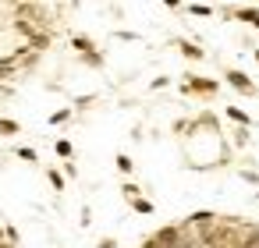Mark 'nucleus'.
I'll return each instance as SVG.
<instances>
[{"label":"nucleus","mask_w":259,"mask_h":248,"mask_svg":"<svg viewBox=\"0 0 259 248\" xmlns=\"http://www.w3.org/2000/svg\"><path fill=\"white\" fill-rule=\"evenodd\" d=\"M255 61H259V50H255Z\"/></svg>","instance_id":"16"},{"label":"nucleus","mask_w":259,"mask_h":248,"mask_svg":"<svg viewBox=\"0 0 259 248\" xmlns=\"http://www.w3.org/2000/svg\"><path fill=\"white\" fill-rule=\"evenodd\" d=\"M227 114H231V117H234V121H238V124H248V117H245V114H241V110H238V107H231V110H227Z\"/></svg>","instance_id":"8"},{"label":"nucleus","mask_w":259,"mask_h":248,"mask_svg":"<svg viewBox=\"0 0 259 248\" xmlns=\"http://www.w3.org/2000/svg\"><path fill=\"white\" fill-rule=\"evenodd\" d=\"M100 248H117V244H114L110 237H103V241H100Z\"/></svg>","instance_id":"13"},{"label":"nucleus","mask_w":259,"mask_h":248,"mask_svg":"<svg viewBox=\"0 0 259 248\" xmlns=\"http://www.w3.org/2000/svg\"><path fill=\"white\" fill-rule=\"evenodd\" d=\"M227 82H231L238 92H245V96H255V85L248 82V75H241V71H227Z\"/></svg>","instance_id":"2"},{"label":"nucleus","mask_w":259,"mask_h":248,"mask_svg":"<svg viewBox=\"0 0 259 248\" xmlns=\"http://www.w3.org/2000/svg\"><path fill=\"white\" fill-rule=\"evenodd\" d=\"M146 248H163V244H160V241L153 237V241H146Z\"/></svg>","instance_id":"14"},{"label":"nucleus","mask_w":259,"mask_h":248,"mask_svg":"<svg viewBox=\"0 0 259 248\" xmlns=\"http://www.w3.org/2000/svg\"><path fill=\"white\" fill-rule=\"evenodd\" d=\"M255 29H259V22H255Z\"/></svg>","instance_id":"17"},{"label":"nucleus","mask_w":259,"mask_h":248,"mask_svg":"<svg viewBox=\"0 0 259 248\" xmlns=\"http://www.w3.org/2000/svg\"><path fill=\"white\" fill-rule=\"evenodd\" d=\"M178 46H181V54H185V57H192V61H202V50H199L195 43H188V39H181Z\"/></svg>","instance_id":"5"},{"label":"nucleus","mask_w":259,"mask_h":248,"mask_svg":"<svg viewBox=\"0 0 259 248\" xmlns=\"http://www.w3.org/2000/svg\"><path fill=\"white\" fill-rule=\"evenodd\" d=\"M0 135H18V124H15V121H4V117H0Z\"/></svg>","instance_id":"6"},{"label":"nucleus","mask_w":259,"mask_h":248,"mask_svg":"<svg viewBox=\"0 0 259 248\" xmlns=\"http://www.w3.org/2000/svg\"><path fill=\"white\" fill-rule=\"evenodd\" d=\"M75 4H78V0H75Z\"/></svg>","instance_id":"18"},{"label":"nucleus","mask_w":259,"mask_h":248,"mask_svg":"<svg viewBox=\"0 0 259 248\" xmlns=\"http://www.w3.org/2000/svg\"><path fill=\"white\" fill-rule=\"evenodd\" d=\"M188 11H192V15H199V18H209V15H213V11H209V8H202V4H192Z\"/></svg>","instance_id":"7"},{"label":"nucleus","mask_w":259,"mask_h":248,"mask_svg":"<svg viewBox=\"0 0 259 248\" xmlns=\"http://www.w3.org/2000/svg\"><path fill=\"white\" fill-rule=\"evenodd\" d=\"M163 4H167V8H181V0H163Z\"/></svg>","instance_id":"15"},{"label":"nucleus","mask_w":259,"mask_h":248,"mask_svg":"<svg viewBox=\"0 0 259 248\" xmlns=\"http://www.w3.org/2000/svg\"><path fill=\"white\" fill-rule=\"evenodd\" d=\"M132 202H135V209H139V213H153V206H149L146 199H132Z\"/></svg>","instance_id":"10"},{"label":"nucleus","mask_w":259,"mask_h":248,"mask_svg":"<svg viewBox=\"0 0 259 248\" xmlns=\"http://www.w3.org/2000/svg\"><path fill=\"white\" fill-rule=\"evenodd\" d=\"M117 167H121V170H124V174H132V167H135V163H132V160H128V156H117Z\"/></svg>","instance_id":"9"},{"label":"nucleus","mask_w":259,"mask_h":248,"mask_svg":"<svg viewBox=\"0 0 259 248\" xmlns=\"http://www.w3.org/2000/svg\"><path fill=\"white\" fill-rule=\"evenodd\" d=\"M71 46H75V50H78V54H82V57L93 64V68H100V64H103V57H100V54H93V39H85V36H75V39H71Z\"/></svg>","instance_id":"1"},{"label":"nucleus","mask_w":259,"mask_h":248,"mask_svg":"<svg viewBox=\"0 0 259 248\" xmlns=\"http://www.w3.org/2000/svg\"><path fill=\"white\" fill-rule=\"evenodd\" d=\"M234 18H238V22L255 25V22H259V11H255V8H241V11H234Z\"/></svg>","instance_id":"4"},{"label":"nucleus","mask_w":259,"mask_h":248,"mask_svg":"<svg viewBox=\"0 0 259 248\" xmlns=\"http://www.w3.org/2000/svg\"><path fill=\"white\" fill-rule=\"evenodd\" d=\"M185 89H195V92H217V82H206V78H192Z\"/></svg>","instance_id":"3"},{"label":"nucleus","mask_w":259,"mask_h":248,"mask_svg":"<svg viewBox=\"0 0 259 248\" xmlns=\"http://www.w3.org/2000/svg\"><path fill=\"white\" fill-rule=\"evenodd\" d=\"M50 184H54V188H64V177H61L57 170H50Z\"/></svg>","instance_id":"12"},{"label":"nucleus","mask_w":259,"mask_h":248,"mask_svg":"<svg viewBox=\"0 0 259 248\" xmlns=\"http://www.w3.org/2000/svg\"><path fill=\"white\" fill-rule=\"evenodd\" d=\"M57 153H61V156H71V142L61 138V142H57Z\"/></svg>","instance_id":"11"}]
</instances>
